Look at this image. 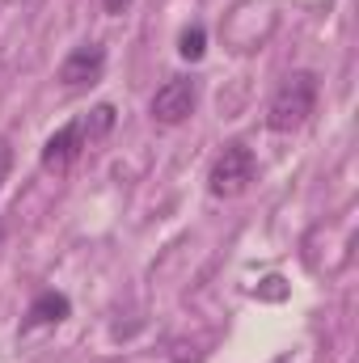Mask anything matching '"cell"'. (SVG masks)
I'll use <instances>...</instances> for the list:
<instances>
[{
    "instance_id": "12",
    "label": "cell",
    "mask_w": 359,
    "mask_h": 363,
    "mask_svg": "<svg viewBox=\"0 0 359 363\" xmlns=\"http://www.w3.org/2000/svg\"><path fill=\"white\" fill-rule=\"evenodd\" d=\"M4 4H21V0H4Z\"/></svg>"
},
{
    "instance_id": "2",
    "label": "cell",
    "mask_w": 359,
    "mask_h": 363,
    "mask_svg": "<svg viewBox=\"0 0 359 363\" xmlns=\"http://www.w3.org/2000/svg\"><path fill=\"white\" fill-rule=\"evenodd\" d=\"M254 152L245 148V144H228L216 161H211V174H207V190L216 194V199H237V194H245L250 190V182H254Z\"/></svg>"
},
{
    "instance_id": "9",
    "label": "cell",
    "mask_w": 359,
    "mask_h": 363,
    "mask_svg": "<svg viewBox=\"0 0 359 363\" xmlns=\"http://www.w3.org/2000/svg\"><path fill=\"white\" fill-rule=\"evenodd\" d=\"M9 169H13V148H9V144L0 140V186L9 182Z\"/></svg>"
},
{
    "instance_id": "8",
    "label": "cell",
    "mask_w": 359,
    "mask_h": 363,
    "mask_svg": "<svg viewBox=\"0 0 359 363\" xmlns=\"http://www.w3.org/2000/svg\"><path fill=\"white\" fill-rule=\"evenodd\" d=\"M110 127H114V106H110V101L93 106V110H89V118H85V144L101 140V135H106Z\"/></svg>"
},
{
    "instance_id": "1",
    "label": "cell",
    "mask_w": 359,
    "mask_h": 363,
    "mask_svg": "<svg viewBox=\"0 0 359 363\" xmlns=\"http://www.w3.org/2000/svg\"><path fill=\"white\" fill-rule=\"evenodd\" d=\"M313 110H317V81H313L309 72H292V77L275 89V97H270L267 127L270 131H279V135L300 131V127L309 123Z\"/></svg>"
},
{
    "instance_id": "10",
    "label": "cell",
    "mask_w": 359,
    "mask_h": 363,
    "mask_svg": "<svg viewBox=\"0 0 359 363\" xmlns=\"http://www.w3.org/2000/svg\"><path fill=\"white\" fill-rule=\"evenodd\" d=\"M123 4H127V0H106V13H118Z\"/></svg>"
},
{
    "instance_id": "5",
    "label": "cell",
    "mask_w": 359,
    "mask_h": 363,
    "mask_svg": "<svg viewBox=\"0 0 359 363\" xmlns=\"http://www.w3.org/2000/svg\"><path fill=\"white\" fill-rule=\"evenodd\" d=\"M81 148H85V123L72 118V123H64L55 135H47V144H43V169H47V174L72 169V161L81 157Z\"/></svg>"
},
{
    "instance_id": "3",
    "label": "cell",
    "mask_w": 359,
    "mask_h": 363,
    "mask_svg": "<svg viewBox=\"0 0 359 363\" xmlns=\"http://www.w3.org/2000/svg\"><path fill=\"white\" fill-rule=\"evenodd\" d=\"M194 101H199V85H194L190 77H174V81H165L161 89L153 93L148 114H153V123H161V127H178V123H186V118L194 114Z\"/></svg>"
},
{
    "instance_id": "7",
    "label": "cell",
    "mask_w": 359,
    "mask_h": 363,
    "mask_svg": "<svg viewBox=\"0 0 359 363\" xmlns=\"http://www.w3.org/2000/svg\"><path fill=\"white\" fill-rule=\"evenodd\" d=\"M203 51H207V30L194 21V26H186V30L178 34V55L194 64V60H203Z\"/></svg>"
},
{
    "instance_id": "6",
    "label": "cell",
    "mask_w": 359,
    "mask_h": 363,
    "mask_svg": "<svg viewBox=\"0 0 359 363\" xmlns=\"http://www.w3.org/2000/svg\"><path fill=\"white\" fill-rule=\"evenodd\" d=\"M68 313H72V300H68L64 291H38L34 304L26 308L21 334H34V330H43V325H60V321H68Z\"/></svg>"
},
{
    "instance_id": "4",
    "label": "cell",
    "mask_w": 359,
    "mask_h": 363,
    "mask_svg": "<svg viewBox=\"0 0 359 363\" xmlns=\"http://www.w3.org/2000/svg\"><path fill=\"white\" fill-rule=\"evenodd\" d=\"M101 72H106V47L101 43H81V47H72L64 55V64H60L55 77H60L64 89H81V85L101 81Z\"/></svg>"
},
{
    "instance_id": "11",
    "label": "cell",
    "mask_w": 359,
    "mask_h": 363,
    "mask_svg": "<svg viewBox=\"0 0 359 363\" xmlns=\"http://www.w3.org/2000/svg\"><path fill=\"white\" fill-rule=\"evenodd\" d=\"M0 250H4V224H0Z\"/></svg>"
}]
</instances>
